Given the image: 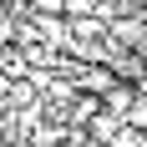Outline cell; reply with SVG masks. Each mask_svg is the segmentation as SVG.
<instances>
[{
	"mask_svg": "<svg viewBox=\"0 0 147 147\" xmlns=\"http://www.w3.org/2000/svg\"><path fill=\"white\" fill-rule=\"evenodd\" d=\"M122 127H127V117H117V112H107V107H102V112H96V117H91V122H86V132H91V137H96V142H102V147H107V142H112V137H117V132H122Z\"/></svg>",
	"mask_w": 147,
	"mask_h": 147,
	"instance_id": "cell-1",
	"label": "cell"
},
{
	"mask_svg": "<svg viewBox=\"0 0 147 147\" xmlns=\"http://www.w3.org/2000/svg\"><path fill=\"white\" fill-rule=\"evenodd\" d=\"M30 15H66V0H30Z\"/></svg>",
	"mask_w": 147,
	"mask_h": 147,
	"instance_id": "cell-2",
	"label": "cell"
},
{
	"mask_svg": "<svg viewBox=\"0 0 147 147\" xmlns=\"http://www.w3.org/2000/svg\"><path fill=\"white\" fill-rule=\"evenodd\" d=\"M91 10H96V0H66V20H81Z\"/></svg>",
	"mask_w": 147,
	"mask_h": 147,
	"instance_id": "cell-3",
	"label": "cell"
}]
</instances>
